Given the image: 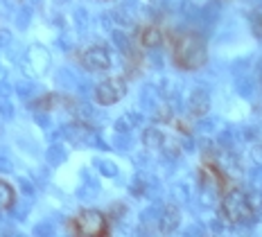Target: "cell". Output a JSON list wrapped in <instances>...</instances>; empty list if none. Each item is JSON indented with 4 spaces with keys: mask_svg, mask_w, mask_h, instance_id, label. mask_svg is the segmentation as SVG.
Here are the masks:
<instances>
[{
    "mask_svg": "<svg viewBox=\"0 0 262 237\" xmlns=\"http://www.w3.org/2000/svg\"><path fill=\"white\" fill-rule=\"evenodd\" d=\"M172 59L179 68L183 70H196L208 61V48L206 41L199 34H179L172 43Z\"/></svg>",
    "mask_w": 262,
    "mask_h": 237,
    "instance_id": "1",
    "label": "cell"
},
{
    "mask_svg": "<svg viewBox=\"0 0 262 237\" xmlns=\"http://www.w3.org/2000/svg\"><path fill=\"white\" fill-rule=\"evenodd\" d=\"M222 212L233 226H247L255 219L258 208H255L251 195H247L242 187H231V190L224 192Z\"/></svg>",
    "mask_w": 262,
    "mask_h": 237,
    "instance_id": "2",
    "label": "cell"
},
{
    "mask_svg": "<svg viewBox=\"0 0 262 237\" xmlns=\"http://www.w3.org/2000/svg\"><path fill=\"white\" fill-rule=\"evenodd\" d=\"M70 230L79 237H104L108 235V219L100 210H81L73 217Z\"/></svg>",
    "mask_w": 262,
    "mask_h": 237,
    "instance_id": "3",
    "label": "cell"
},
{
    "mask_svg": "<svg viewBox=\"0 0 262 237\" xmlns=\"http://www.w3.org/2000/svg\"><path fill=\"white\" fill-rule=\"evenodd\" d=\"M124 95H127V81L122 77H108V79L100 81L95 86V102L102 104V106L118 104Z\"/></svg>",
    "mask_w": 262,
    "mask_h": 237,
    "instance_id": "4",
    "label": "cell"
},
{
    "mask_svg": "<svg viewBox=\"0 0 262 237\" xmlns=\"http://www.w3.org/2000/svg\"><path fill=\"white\" fill-rule=\"evenodd\" d=\"M79 63L91 73H102L111 68V54L104 46H91L79 54Z\"/></svg>",
    "mask_w": 262,
    "mask_h": 237,
    "instance_id": "5",
    "label": "cell"
},
{
    "mask_svg": "<svg viewBox=\"0 0 262 237\" xmlns=\"http://www.w3.org/2000/svg\"><path fill=\"white\" fill-rule=\"evenodd\" d=\"M140 43H143L145 48H156L163 43V34L161 30H158L156 25H147L143 32H140Z\"/></svg>",
    "mask_w": 262,
    "mask_h": 237,
    "instance_id": "6",
    "label": "cell"
},
{
    "mask_svg": "<svg viewBox=\"0 0 262 237\" xmlns=\"http://www.w3.org/2000/svg\"><path fill=\"white\" fill-rule=\"evenodd\" d=\"M14 201H16V192H14V187L9 185L7 181L0 179V212L9 210V208L14 206Z\"/></svg>",
    "mask_w": 262,
    "mask_h": 237,
    "instance_id": "7",
    "label": "cell"
},
{
    "mask_svg": "<svg viewBox=\"0 0 262 237\" xmlns=\"http://www.w3.org/2000/svg\"><path fill=\"white\" fill-rule=\"evenodd\" d=\"M253 30H255V34L262 36V9L255 14V18H253Z\"/></svg>",
    "mask_w": 262,
    "mask_h": 237,
    "instance_id": "8",
    "label": "cell"
}]
</instances>
